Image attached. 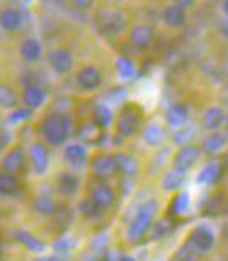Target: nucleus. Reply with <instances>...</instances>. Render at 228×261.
<instances>
[{"instance_id":"obj_1","label":"nucleus","mask_w":228,"mask_h":261,"mask_svg":"<svg viewBox=\"0 0 228 261\" xmlns=\"http://www.w3.org/2000/svg\"><path fill=\"white\" fill-rule=\"evenodd\" d=\"M41 134L53 146H60L71 134V119L64 114H52L41 122Z\"/></svg>"},{"instance_id":"obj_2","label":"nucleus","mask_w":228,"mask_h":261,"mask_svg":"<svg viewBox=\"0 0 228 261\" xmlns=\"http://www.w3.org/2000/svg\"><path fill=\"white\" fill-rule=\"evenodd\" d=\"M156 213H158V203L156 201L142 203L141 208L137 210L136 218H134L132 223H130L129 228H127V239L132 241V242L142 239V237L150 232Z\"/></svg>"},{"instance_id":"obj_3","label":"nucleus","mask_w":228,"mask_h":261,"mask_svg":"<svg viewBox=\"0 0 228 261\" xmlns=\"http://www.w3.org/2000/svg\"><path fill=\"white\" fill-rule=\"evenodd\" d=\"M137 129H139V114L136 112V109L127 107V109L122 110V114H120V117L117 120L119 134L124 138H130L137 133Z\"/></svg>"},{"instance_id":"obj_4","label":"nucleus","mask_w":228,"mask_h":261,"mask_svg":"<svg viewBox=\"0 0 228 261\" xmlns=\"http://www.w3.org/2000/svg\"><path fill=\"white\" fill-rule=\"evenodd\" d=\"M24 163H26L24 150H22L21 144H16L12 150H9L4 155L2 162H0V169L4 172H9V174H16V172L24 169Z\"/></svg>"},{"instance_id":"obj_5","label":"nucleus","mask_w":228,"mask_h":261,"mask_svg":"<svg viewBox=\"0 0 228 261\" xmlns=\"http://www.w3.org/2000/svg\"><path fill=\"white\" fill-rule=\"evenodd\" d=\"M30 160H31L33 170H35L36 175L46 174L48 165H50V156H48V150H46L45 144H41V143H33L31 144Z\"/></svg>"},{"instance_id":"obj_6","label":"nucleus","mask_w":228,"mask_h":261,"mask_svg":"<svg viewBox=\"0 0 228 261\" xmlns=\"http://www.w3.org/2000/svg\"><path fill=\"white\" fill-rule=\"evenodd\" d=\"M48 64L57 74H65L72 69L74 65V57L69 50L65 48H55L48 54Z\"/></svg>"},{"instance_id":"obj_7","label":"nucleus","mask_w":228,"mask_h":261,"mask_svg":"<svg viewBox=\"0 0 228 261\" xmlns=\"http://www.w3.org/2000/svg\"><path fill=\"white\" fill-rule=\"evenodd\" d=\"M93 170L100 179H108L117 174L119 167L115 155H98L93 158Z\"/></svg>"},{"instance_id":"obj_8","label":"nucleus","mask_w":228,"mask_h":261,"mask_svg":"<svg viewBox=\"0 0 228 261\" xmlns=\"http://www.w3.org/2000/svg\"><path fill=\"white\" fill-rule=\"evenodd\" d=\"M199 156H201V150H199L197 146H184V148H180V151L175 155L174 165L177 170L187 172L190 167L199 160Z\"/></svg>"},{"instance_id":"obj_9","label":"nucleus","mask_w":228,"mask_h":261,"mask_svg":"<svg viewBox=\"0 0 228 261\" xmlns=\"http://www.w3.org/2000/svg\"><path fill=\"white\" fill-rule=\"evenodd\" d=\"M189 244L194 246L197 251H209L215 246V237H213V234L206 227H197L190 232Z\"/></svg>"},{"instance_id":"obj_10","label":"nucleus","mask_w":228,"mask_h":261,"mask_svg":"<svg viewBox=\"0 0 228 261\" xmlns=\"http://www.w3.org/2000/svg\"><path fill=\"white\" fill-rule=\"evenodd\" d=\"M77 85L82 90H96L101 85V72L95 65H86L77 72Z\"/></svg>"},{"instance_id":"obj_11","label":"nucleus","mask_w":228,"mask_h":261,"mask_svg":"<svg viewBox=\"0 0 228 261\" xmlns=\"http://www.w3.org/2000/svg\"><path fill=\"white\" fill-rule=\"evenodd\" d=\"M153 38H155V31H153V28L148 24L134 26L129 35L130 43L134 46H137V48H146V46H150Z\"/></svg>"},{"instance_id":"obj_12","label":"nucleus","mask_w":228,"mask_h":261,"mask_svg":"<svg viewBox=\"0 0 228 261\" xmlns=\"http://www.w3.org/2000/svg\"><path fill=\"white\" fill-rule=\"evenodd\" d=\"M12 237L17 242H21L27 251H31V253H43L45 251L43 242H41L38 237L33 236L31 232L24 230V228H16V230H12Z\"/></svg>"},{"instance_id":"obj_13","label":"nucleus","mask_w":228,"mask_h":261,"mask_svg":"<svg viewBox=\"0 0 228 261\" xmlns=\"http://www.w3.org/2000/svg\"><path fill=\"white\" fill-rule=\"evenodd\" d=\"M22 12L19 9H4L0 12V28L6 31H17L22 26Z\"/></svg>"},{"instance_id":"obj_14","label":"nucleus","mask_w":228,"mask_h":261,"mask_svg":"<svg viewBox=\"0 0 228 261\" xmlns=\"http://www.w3.org/2000/svg\"><path fill=\"white\" fill-rule=\"evenodd\" d=\"M100 24H101V28H103V33H108V35H117V33L124 31L125 21H124V17L120 16L119 12H103V14H101Z\"/></svg>"},{"instance_id":"obj_15","label":"nucleus","mask_w":228,"mask_h":261,"mask_svg":"<svg viewBox=\"0 0 228 261\" xmlns=\"http://www.w3.org/2000/svg\"><path fill=\"white\" fill-rule=\"evenodd\" d=\"M45 100H46L45 90L40 86H30V88H24V91H22V101H24V105L30 110L40 109V107L45 103Z\"/></svg>"},{"instance_id":"obj_16","label":"nucleus","mask_w":228,"mask_h":261,"mask_svg":"<svg viewBox=\"0 0 228 261\" xmlns=\"http://www.w3.org/2000/svg\"><path fill=\"white\" fill-rule=\"evenodd\" d=\"M93 201H95L101 210L110 208L115 201V193L108 184H100L93 189Z\"/></svg>"},{"instance_id":"obj_17","label":"nucleus","mask_w":228,"mask_h":261,"mask_svg":"<svg viewBox=\"0 0 228 261\" xmlns=\"http://www.w3.org/2000/svg\"><path fill=\"white\" fill-rule=\"evenodd\" d=\"M64 156H65V162L71 163L72 167H82L86 163L88 153L82 144L72 143V144H69V146H65Z\"/></svg>"},{"instance_id":"obj_18","label":"nucleus","mask_w":228,"mask_h":261,"mask_svg":"<svg viewBox=\"0 0 228 261\" xmlns=\"http://www.w3.org/2000/svg\"><path fill=\"white\" fill-rule=\"evenodd\" d=\"M21 57L27 62H36L41 57V43L36 38H27L21 43Z\"/></svg>"},{"instance_id":"obj_19","label":"nucleus","mask_w":228,"mask_h":261,"mask_svg":"<svg viewBox=\"0 0 228 261\" xmlns=\"http://www.w3.org/2000/svg\"><path fill=\"white\" fill-rule=\"evenodd\" d=\"M163 21L168 26H182L185 22V9L180 4H174V6L166 7L163 12Z\"/></svg>"},{"instance_id":"obj_20","label":"nucleus","mask_w":228,"mask_h":261,"mask_svg":"<svg viewBox=\"0 0 228 261\" xmlns=\"http://www.w3.org/2000/svg\"><path fill=\"white\" fill-rule=\"evenodd\" d=\"M57 186H59V191L64 196H72V194H76L79 189V179L74 174H71V172H64L57 179Z\"/></svg>"},{"instance_id":"obj_21","label":"nucleus","mask_w":228,"mask_h":261,"mask_svg":"<svg viewBox=\"0 0 228 261\" xmlns=\"http://www.w3.org/2000/svg\"><path fill=\"white\" fill-rule=\"evenodd\" d=\"M19 193V180L14 174L0 170V194L2 196H16Z\"/></svg>"},{"instance_id":"obj_22","label":"nucleus","mask_w":228,"mask_h":261,"mask_svg":"<svg viewBox=\"0 0 228 261\" xmlns=\"http://www.w3.org/2000/svg\"><path fill=\"white\" fill-rule=\"evenodd\" d=\"M187 119H189V109L182 103L172 105L168 112H166V120H168V124L174 125V127H179V125L185 124Z\"/></svg>"},{"instance_id":"obj_23","label":"nucleus","mask_w":228,"mask_h":261,"mask_svg":"<svg viewBox=\"0 0 228 261\" xmlns=\"http://www.w3.org/2000/svg\"><path fill=\"white\" fill-rule=\"evenodd\" d=\"M115 160H117V167H119V172H122L124 175H136L139 172V163L134 156L127 155V153H119L115 155Z\"/></svg>"},{"instance_id":"obj_24","label":"nucleus","mask_w":228,"mask_h":261,"mask_svg":"<svg viewBox=\"0 0 228 261\" xmlns=\"http://www.w3.org/2000/svg\"><path fill=\"white\" fill-rule=\"evenodd\" d=\"M221 177V167L216 162H209L208 165L203 167L201 174L197 175V182L201 184H215Z\"/></svg>"},{"instance_id":"obj_25","label":"nucleus","mask_w":228,"mask_h":261,"mask_svg":"<svg viewBox=\"0 0 228 261\" xmlns=\"http://www.w3.org/2000/svg\"><path fill=\"white\" fill-rule=\"evenodd\" d=\"M184 179H185V172L174 169V170H170L165 177H163L161 188L165 191H177L180 186L184 184Z\"/></svg>"},{"instance_id":"obj_26","label":"nucleus","mask_w":228,"mask_h":261,"mask_svg":"<svg viewBox=\"0 0 228 261\" xmlns=\"http://www.w3.org/2000/svg\"><path fill=\"white\" fill-rule=\"evenodd\" d=\"M225 120V114L220 107H211V109L206 110L204 114V127L209 130H215L221 125V122Z\"/></svg>"},{"instance_id":"obj_27","label":"nucleus","mask_w":228,"mask_h":261,"mask_svg":"<svg viewBox=\"0 0 228 261\" xmlns=\"http://www.w3.org/2000/svg\"><path fill=\"white\" fill-rule=\"evenodd\" d=\"M17 101H19V98H17L16 91L9 85H6V83H0V107H2V109L16 110Z\"/></svg>"},{"instance_id":"obj_28","label":"nucleus","mask_w":228,"mask_h":261,"mask_svg":"<svg viewBox=\"0 0 228 261\" xmlns=\"http://www.w3.org/2000/svg\"><path fill=\"white\" fill-rule=\"evenodd\" d=\"M142 139L148 144H151V146H156V144H160L163 139H165V129L158 124H150L146 129H144Z\"/></svg>"},{"instance_id":"obj_29","label":"nucleus","mask_w":228,"mask_h":261,"mask_svg":"<svg viewBox=\"0 0 228 261\" xmlns=\"http://www.w3.org/2000/svg\"><path fill=\"white\" fill-rule=\"evenodd\" d=\"M33 210L38 212L40 215H52L55 212V203L50 196H36L33 199Z\"/></svg>"},{"instance_id":"obj_30","label":"nucleus","mask_w":228,"mask_h":261,"mask_svg":"<svg viewBox=\"0 0 228 261\" xmlns=\"http://www.w3.org/2000/svg\"><path fill=\"white\" fill-rule=\"evenodd\" d=\"M115 69H117L119 76L122 79H132L136 76V65L129 57H119L115 62Z\"/></svg>"},{"instance_id":"obj_31","label":"nucleus","mask_w":228,"mask_h":261,"mask_svg":"<svg viewBox=\"0 0 228 261\" xmlns=\"http://www.w3.org/2000/svg\"><path fill=\"white\" fill-rule=\"evenodd\" d=\"M223 146H225V138H223L221 134H218V133H213V134H209L206 139H204L203 151L216 153V151H220Z\"/></svg>"},{"instance_id":"obj_32","label":"nucleus","mask_w":228,"mask_h":261,"mask_svg":"<svg viewBox=\"0 0 228 261\" xmlns=\"http://www.w3.org/2000/svg\"><path fill=\"white\" fill-rule=\"evenodd\" d=\"M111 119H113V114L106 105H98L95 109V122L100 125L101 129L108 127Z\"/></svg>"},{"instance_id":"obj_33","label":"nucleus","mask_w":228,"mask_h":261,"mask_svg":"<svg viewBox=\"0 0 228 261\" xmlns=\"http://www.w3.org/2000/svg\"><path fill=\"white\" fill-rule=\"evenodd\" d=\"M189 208V194L187 193H179L174 198V201H172V213L174 215H182V213L187 212Z\"/></svg>"},{"instance_id":"obj_34","label":"nucleus","mask_w":228,"mask_h":261,"mask_svg":"<svg viewBox=\"0 0 228 261\" xmlns=\"http://www.w3.org/2000/svg\"><path fill=\"white\" fill-rule=\"evenodd\" d=\"M79 212H81L86 218H96L100 215L101 208L93 201V198H88V199H82L81 204H79Z\"/></svg>"},{"instance_id":"obj_35","label":"nucleus","mask_w":228,"mask_h":261,"mask_svg":"<svg viewBox=\"0 0 228 261\" xmlns=\"http://www.w3.org/2000/svg\"><path fill=\"white\" fill-rule=\"evenodd\" d=\"M31 117V110L30 109H16L11 114V122L12 124H17V122H24V120H27Z\"/></svg>"},{"instance_id":"obj_36","label":"nucleus","mask_w":228,"mask_h":261,"mask_svg":"<svg viewBox=\"0 0 228 261\" xmlns=\"http://www.w3.org/2000/svg\"><path fill=\"white\" fill-rule=\"evenodd\" d=\"M21 85H24V88L38 86V76L35 72H24L21 76Z\"/></svg>"},{"instance_id":"obj_37","label":"nucleus","mask_w":228,"mask_h":261,"mask_svg":"<svg viewBox=\"0 0 228 261\" xmlns=\"http://www.w3.org/2000/svg\"><path fill=\"white\" fill-rule=\"evenodd\" d=\"M33 261H59L55 256H40V258H35Z\"/></svg>"},{"instance_id":"obj_38","label":"nucleus","mask_w":228,"mask_h":261,"mask_svg":"<svg viewBox=\"0 0 228 261\" xmlns=\"http://www.w3.org/2000/svg\"><path fill=\"white\" fill-rule=\"evenodd\" d=\"M74 6H76V7H91L93 6V4L91 2H81V0H79V2H76V4H74Z\"/></svg>"},{"instance_id":"obj_39","label":"nucleus","mask_w":228,"mask_h":261,"mask_svg":"<svg viewBox=\"0 0 228 261\" xmlns=\"http://www.w3.org/2000/svg\"><path fill=\"white\" fill-rule=\"evenodd\" d=\"M117 261H136V259H134L132 256H120Z\"/></svg>"},{"instance_id":"obj_40","label":"nucleus","mask_w":228,"mask_h":261,"mask_svg":"<svg viewBox=\"0 0 228 261\" xmlns=\"http://www.w3.org/2000/svg\"><path fill=\"white\" fill-rule=\"evenodd\" d=\"M223 11H225V12L228 14V0H226L225 4H223Z\"/></svg>"},{"instance_id":"obj_41","label":"nucleus","mask_w":228,"mask_h":261,"mask_svg":"<svg viewBox=\"0 0 228 261\" xmlns=\"http://www.w3.org/2000/svg\"><path fill=\"white\" fill-rule=\"evenodd\" d=\"M225 167H226V170H228V153H226V156H225Z\"/></svg>"},{"instance_id":"obj_42","label":"nucleus","mask_w":228,"mask_h":261,"mask_svg":"<svg viewBox=\"0 0 228 261\" xmlns=\"http://www.w3.org/2000/svg\"><path fill=\"white\" fill-rule=\"evenodd\" d=\"M225 234H226V239H228V225H226V230H225Z\"/></svg>"},{"instance_id":"obj_43","label":"nucleus","mask_w":228,"mask_h":261,"mask_svg":"<svg viewBox=\"0 0 228 261\" xmlns=\"http://www.w3.org/2000/svg\"><path fill=\"white\" fill-rule=\"evenodd\" d=\"M0 254H2V242H0Z\"/></svg>"}]
</instances>
